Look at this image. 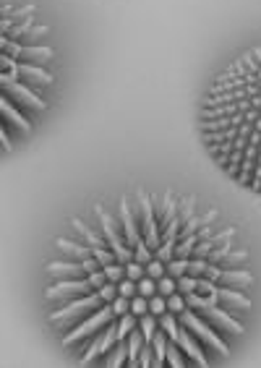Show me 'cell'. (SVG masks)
<instances>
[{
  "instance_id": "obj_1",
  "label": "cell",
  "mask_w": 261,
  "mask_h": 368,
  "mask_svg": "<svg viewBox=\"0 0 261 368\" xmlns=\"http://www.w3.org/2000/svg\"><path fill=\"white\" fill-rule=\"evenodd\" d=\"M206 152L233 180L261 193V44L217 73L201 104Z\"/></svg>"
},
{
  "instance_id": "obj_2",
  "label": "cell",
  "mask_w": 261,
  "mask_h": 368,
  "mask_svg": "<svg viewBox=\"0 0 261 368\" xmlns=\"http://www.w3.org/2000/svg\"><path fill=\"white\" fill-rule=\"evenodd\" d=\"M42 26L34 21V13L29 5H16L13 0H5V19H3V37H5V52H3V112L13 107L16 102V115L8 123H3V139L16 125L26 128L29 120L37 115V110L44 102V89L52 81V47L47 40L40 37Z\"/></svg>"
}]
</instances>
